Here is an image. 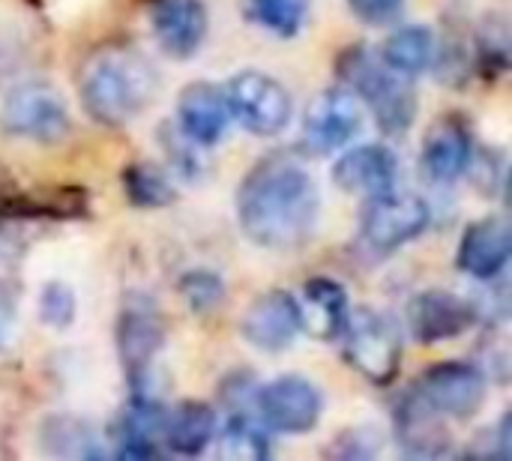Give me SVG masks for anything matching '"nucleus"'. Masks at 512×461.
<instances>
[{
	"label": "nucleus",
	"mask_w": 512,
	"mask_h": 461,
	"mask_svg": "<svg viewBox=\"0 0 512 461\" xmlns=\"http://www.w3.org/2000/svg\"><path fill=\"white\" fill-rule=\"evenodd\" d=\"M321 195L312 174L288 153L261 159L237 192L243 234L276 252L300 249L318 222Z\"/></svg>",
	"instance_id": "1"
},
{
	"label": "nucleus",
	"mask_w": 512,
	"mask_h": 461,
	"mask_svg": "<svg viewBox=\"0 0 512 461\" xmlns=\"http://www.w3.org/2000/svg\"><path fill=\"white\" fill-rule=\"evenodd\" d=\"M78 93L96 123L117 129L150 102L156 93V72L135 48L105 45L84 60Z\"/></svg>",
	"instance_id": "2"
},
{
	"label": "nucleus",
	"mask_w": 512,
	"mask_h": 461,
	"mask_svg": "<svg viewBox=\"0 0 512 461\" xmlns=\"http://www.w3.org/2000/svg\"><path fill=\"white\" fill-rule=\"evenodd\" d=\"M339 75L345 78L348 90L366 102L375 123L387 135H402L414 123L417 114V93L405 75L390 69L378 54L366 45H351L339 57Z\"/></svg>",
	"instance_id": "3"
},
{
	"label": "nucleus",
	"mask_w": 512,
	"mask_h": 461,
	"mask_svg": "<svg viewBox=\"0 0 512 461\" xmlns=\"http://www.w3.org/2000/svg\"><path fill=\"white\" fill-rule=\"evenodd\" d=\"M345 345L348 363L378 387H387L402 363V333L396 321H390L378 309L348 312L345 327L339 333Z\"/></svg>",
	"instance_id": "4"
},
{
	"label": "nucleus",
	"mask_w": 512,
	"mask_h": 461,
	"mask_svg": "<svg viewBox=\"0 0 512 461\" xmlns=\"http://www.w3.org/2000/svg\"><path fill=\"white\" fill-rule=\"evenodd\" d=\"M429 219L432 216L423 198L390 189L384 195L369 198L360 219V243L375 255H390L420 237Z\"/></svg>",
	"instance_id": "5"
},
{
	"label": "nucleus",
	"mask_w": 512,
	"mask_h": 461,
	"mask_svg": "<svg viewBox=\"0 0 512 461\" xmlns=\"http://www.w3.org/2000/svg\"><path fill=\"white\" fill-rule=\"evenodd\" d=\"M225 99H228V111L243 123V129L261 138L279 135L294 114L291 93L276 78L255 69L234 75L225 90Z\"/></svg>",
	"instance_id": "6"
},
{
	"label": "nucleus",
	"mask_w": 512,
	"mask_h": 461,
	"mask_svg": "<svg viewBox=\"0 0 512 461\" xmlns=\"http://www.w3.org/2000/svg\"><path fill=\"white\" fill-rule=\"evenodd\" d=\"M0 126L27 141L57 144L69 135V108L48 84H21L3 102Z\"/></svg>",
	"instance_id": "7"
},
{
	"label": "nucleus",
	"mask_w": 512,
	"mask_h": 461,
	"mask_svg": "<svg viewBox=\"0 0 512 461\" xmlns=\"http://www.w3.org/2000/svg\"><path fill=\"white\" fill-rule=\"evenodd\" d=\"M162 342H165V324L156 306L141 294H129L117 321V351L135 393L147 390L150 366L162 351Z\"/></svg>",
	"instance_id": "8"
},
{
	"label": "nucleus",
	"mask_w": 512,
	"mask_h": 461,
	"mask_svg": "<svg viewBox=\"0 0 512 461\" xmlns=\"http://www.w3.org/2000/svg\"><path fill=\"white\" fill-rule=\"evenodd\" d=\"M420 399L432 405L441 417L471 420L486 402V375L471 363H435L414 384Z\"/></svg>",
	"instance_id": "9"
},
{
	"label": "nucleus",
	"mask_w": 512,
	"mask_h": 461,
	"mask_svg": "<svg viewBox=\"0 0 512 461\" xmlns=\"http://www.w3.org/2000/svg\"><path fill=\"white\" fill-rule=\"evenodd\" d=\"M360 129V99L351 90L330 87L318 93L303 114V147L312 153H333L342 150Z\"/></svg>",
	"instance_id": "10"
},
{
	"label": "nucleus",
	"mask_w": 512,
	"mask_h": 461,
	"mask_svg": "<svg viewBox=\"0 0 512 461\" xmlns=\"http://www.w3.org/2000/svg\"><path fill=\"white\" fill-rule=\"evenodd\" d=\"M255 405L261 411L264 426L285 435L312 432L321 420V393L312 381L300 375H285L270 381L255 393Z\"/></svg>",
	"instance_id": "11"
},
{
	"label": "nucleus",
	"mask_w": 512,
	"mask_h": 461,
	"mask_svg": "<svg viewBox=\"0 0 512 461\" xmlns=\"http://www.w3.org/2000/svg\"><path fill=\"white\" fill-rule=\"evenodd\" d=\"M480 312L471 300L453 291H420L408 303V327L420 345H438L468 333L477 324Z\"/></svg>",
	"instance_id": "12"
},
{
	"label": "nucleus",
	"mask_w": 512,
	"mask_h": 461,
	"mask_svg": "<svg viewBox=\"0 0 512 461\" xmlns=\"http://www.w3.org/2000/svg\"><path fill=\"white\" fill-rule=\"evenodd\" d=\"M300 330V306L297 297H291L288 291H270L258 297L240 321L243 339L264 354H279L291 348Z\"/></svg>",
	"instance_id": "13"
},
{
	"label": "nucleus",
	"mask_w": 512,
	"mask_h": 461,
	"mask_svg": "<svg viewBox=\"0 0 512 461\" xmlns=\"http://www.w3.org/2000/svg\"><path fill=\"white\" fill-rule=\"evenodd\" d=\"M333 180L345 192L375 198V195H384V192L396 189V183H399V159L384 144H363V147L348 150L336 162Z\"/></svg>",
	"instance_id": "14"
},
{
	"label": "nucleus",
	"mask_w": 512,
	"mask_h": 461,
	"mask_svg": "<svg viewBox=\"0 0 512 461\" xmlns=\"http://www.w3.org/2000/svg\"><path fill=\"white\" fill-rule=\"evenodd\" d=\"M156 42L171 57H192L207 36V9L201 0H150Z\"/></svg>",
	"instance_id": "15"
},
{
	"label": "nucleus",
	"mask_w": 512,
	"mask_h": 461,
	"mask_svg": "<svg viewBox=\"0 0 512 461\" xmlns=\"http://www.w3.org/2000/svg\"><path fill=\"white\" fill-rule=\"evenodd\" d=\"M510 249V228L504 219H498V216L477 219L462 234L456 264L462 273H468L480 282H492L507 270Z\"/></svg>",
	"instance_id": "16"
},
{
	"label": "nucleus",
	"mask_w": 512,
	"mask_h": 461,
	"mask_svg": "<svg viewBox=\"0 0 512 461\" xmlns=\"http://www.w3.org/2000/svg\"><path fill=\"white\" fill-rule=\"evenodd\" d=\"M471 162L468 123L459 114L438 117L423 138V168L435 183H453Z\"/></svg>",
	"instance_id": "17"
},
{
	"label": "nucleus",
	"mask_w": 512,
	"mask_h": 461,
	"mask_svg": "<svg viewBox=\"0 0 512 461\" xmlns=\"http://www.w3.org/2000/svg\"><path fill=\"white\" fill-rule=\"evenodd\" d=\"M231 111H228V99L225 90L210 84V81H195L189 87H183L180 99H177V126L198 144L210 147L216 144L225 129H228Z\"/></svg>",
	"instance_id": "18"
},
{
	"label": "nucleus",
	"mask_w": 512,
	"mask_h": 461,
	"mask_svg": "<svg viewBox=\"0 0 512 461\" xmlns=\"http://www.w3.org/2000/svg\"><path fill=\"white\" fill-rule=\"evenodd\" d=\"M396 438L408 456L441 459L450 453V432L441 423V414L411 390L396 408Z\"/></svg>",
	"instance_id": "19"
},
{
	"label": "nucleus",
	"mask_w": 512,
	"mask_h": 461,
	"mask_svg": "<svg viewBox=\"0 0 512 461\" xmlns=\"http://www.w3.org/2000/svg\"><path fill=\"white\" fill-rule=\"evenodd\" d=\"M165 408L147 396V390L141 393H132V402L123 414V423H120V450L117 456L120 459H153L159 456V444H162V435H165Z\"/></svg>",
	"instance_id": "20"
},
{
	"label": "nucleus",
	"mask_w": 512,
	"mask_h": 461,
	"mask_svg": "<svg viewBox=\"0 0 512 461\" xmlns=\"http://www.w3.org/2000/svg\"><path fill=\"white\" fill-rule=\"evenodd\" d=\"M297 306H300V324L309 336L321 342L339 339L348 318V294L339 282L327 276L309 279L303 285V300H297Z\"/></svg>",
	"instance_id": "21"
},
{
	"label": "nucleus",
	"mask_w": 512,
	"mask_h": 461,
	"mask_svg": "<svg viewBox=\"0 0 512 461\" xmlns=\"http://www.w3.org/2000/svg\"><path fill=\"white\" fill-rule=\"evenodd\" d=\"M216 438V414L204 402H180L165 420L162 444L177 456H201Z\"/></svg>",
	"instance_id": "22"
},
{
	"label": "nucleus",
	"mask_w": 512,
	"mask_h": 461,
	"mask_svg": "<svg viewBox=\"0 0 512 461\" xmlns=\"http://www.w3.org/2000/svg\"><path fill=\"white\" fill-rule=\"evenodd\" d=\"M39 441L45 453L60 456V459H99L102 456L93 426L72 414H51L39 429Z\"/></svg>",
	"instance_id": "23"
},
{
	"label": "nucleus",
	"mask_w": 512,
	"mask_h": 461,
	"mask_svg": "<svg viewBox=\"0 0 512 461\" xmlns=\"http://www.w3.org/2000/svg\"><path fill=\"white\" fill-rule=\"evenodd\" d=\"M432 57H435V36L423 24L399 27L396 33L384 39V48H381V60L405 78L429 69Z\"/></svg>",
	"instance_id": "24"
},
{
	"label": "nucleus",
	"mask_w": 512,
	"mask_h": 461,
	"mask_svg": "<svg viewBox=\"0 0 512 461\" xmlns=\"http://www.w3.org/2000/svg\"><path fill=\"white\" fill-rule=\"evenodd\" d=\"M219 453L231 461H264L270 456L267 429L255 417L234 411L219 435Z\"/></svg>",
	"instance_id": "25"
},
{
	"label": "nucleus",
	"mask_w": 512,
	"mask_h": 461,
	"mask_svg": "<svg viewBox=\"0 0 512 461\" xmlns=\"http://www.w3.org/2000/svg\"><path fill=\"white\" fill-rule=\"evenodd\" d=\"M123 192H126L129 204L147 207V210L168 207L174 201V186H171L168 174H162L150 162H135L123 171Z\"/></svg>",
	"instance_id": "26"
},
{
	"label": "nucleus",
	"mask_w": 512,
	"mask_h": 461,
	"mask_svg": "<svg viewBox=\"0 0 512 461\" xmlns=\"http://www.w3.org/2000/svg\"><path fill=\"white\" fill-rule=\"evenodd\" d=\"M306 12H309V0H246V15L258 27L282 39L300 33V27L306 24Z\"/></svg>",
	"instance_id": "27"
},
{
	"label": "nucleus",
	"mask_w": 512,
	"mask_h": 461,
	"mask_svg": "<svg viewBox=\"0 0 512 461\" xmlns=\"http://www.w3.org/2000/svg\"><path fill=\"white\" fill-rule=\"evenodd\" d=\"M180 294L195 315H210L225 300V285L210 270H189L180 279Z\"/></svg>",
	"instance_id": "28"
},
{
	"label": "nucleus",
	"mask_w": 512,
	"mask_h": 461,
	"mask_svg": "<svg viewBox=\"0 0 512 461\" xmlns=\"http://www.w3.org/2000/svg\"><path fill=\"white\" fill-rule=\"evenodd\" d=\"M162 147L171 159V168L180 171L183 177H201L204 174V144L192 141L180 126H165L162 129Z\"/></svg>",
	"instance_id": "29"
},
{
	"label": "nucleus",
	"mask_w": 512,
	"mask_h": 461,
	"mask_svg": "<svg viewBox=\"0 0 512 461\" xmlns=\"http://www.w3.org/2000/svg\"><path fill=\"white\" fill-rule=\"evenodd\" d=\"M480 60L486 63V69L492 72H504L510 66V30L504 15H492L486 18L483 30H480Z\"/></svg>",
	"instance_id": "30"
},
{
	"label": "nucleus",
	"mask_w": 512,
	"mask_h": 461,
	"mask_svg": "<svg viewBox=\"0 0 512 461\" xmlns=\"http://www.w3.org/2000/svg\"><path fill=\"white\" fill-rule=\"evenodd\" d=\"M75 306V294L63 282H48L39 294V318L54 330H63L75 321Z\"/></svg>",
	"instance_id": "31"
},
{
	"label": "nucleus",
	"mask_w": 512,
	"mask_h": 461,
	"mask_svg": "<svg viewBox=\"0 0 512 461\" xmlns=\"http://www.w3.org/2000/svg\"><path fill=\"white\" fill-rule=\"evenodd\" d=\"M381 447V438L375 429H351V432H342L336 438V447L330 450V456H339V459H369L375 456Z\"/></svg>",
	"instance_id": "32"
},
{
	"label": "nucleus",
	"mask_w": 512,
	"mask_h": 461,
	"mask_svg": "<svg viewBox=\"0 0 512 461\" xmlns=\"http://www.w3.org/2000/svg\"><path fill=\"white\" fill-rule=\"evenodd\" d=\"M504 171H507V162L495 150H483L480 159L474 162V180L486 195H501L504 192V180H507Z\"/></svg>",
	"instance_id": "33"
},
{
	"label": "nucleus",
	"mask_w": 512,
	"mask_h": 461,
	"mask_svg": "<svg viewBox=\"0 0 512 461\" xmlns=\"http://www.w3.org/2000/svg\"><path fill=\"white\" fill-rule=\"evenodd\" d=\"M351 12L366 24H384L393 21L402 9V0H348Z\"/></svg>",
	"instance_id": "34"
},
{
	"label": "nucleus",
	"mask_w": 512,
	"mask_h": 461,
	"mask_svg": "<svg viewBox=\"0 0 512 461\" xmlns=\"http://www.w3.org/2000/svg\"><path fill=\"white\" fill-rule=\"evenodd\" d=\"M12 333H15V291L6 282H0V351L9 345Z\"/></svg>",
	"instance_id": "35"
}]
</instances>
